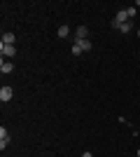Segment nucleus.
Segmentation results:
<instances>
[{"label":"nucleus","instance_id":"11","mask_svg":"<svg viewBox=\"0 0 140 157\" xmlns=\"http://www.w3.org/2000/svg\"><path fill=\"white\" fill-rule=\"evenodd\" d=\"M70 52H73L75 56H80V54H82V47L77 45V42H75V45H73V49H70Z\"/></svg>","mask_w":140,"mask_h":157},{"label":"nucleus","instance_id":"5","mask_svg":"<svg viewBox=\"0 0 140 157\" xmlns=\"http://www.w3.org/2000/svg\"><path fill=\"white\" fill-rule=\"evenodd\" d=\"M0 52H2V59H5V56H14V54H16V47L14 45H0Z\"/></svg>","mask_w":140,"mask_h":157},{"label":"nucleus","instance_id":"13","mask_svg":"<svg viewBox=\"0 0 140 157\" xmlns=\"http://www.w3.org/2000/svg\"><path fill=\"white\" fill-rule=\"evenodd\" d=\"M82 157H93V155H91V152H89V150H87V152H84V155H82Z\"/></svg>","mask_w":140,"mask_h":157},{"label":"nucleus","instance_id":"15","mask_svg":"<svg viewBox=\"0 0 140 157\" xmlns=\"http://www.w3.org/2000/svg\"><path fill=\"white\" fill-rule=\"evenodd\" d=\"M138 157H140V148H138Z\"/></svg>","mask_w":140,"mask_h":157},{"label":"nucleus","instance_id":"6","mask_svg":"<svg viewBox=\"0 0 140 157\" xmlns=\"http://www.w3.org/2000/svg\"><path fill=\"white\" fill-rule=\"evenodd\" d=\"M14 42H16V35H14L12 31L2 33V45H14Z\"/></svg>","mask_w":140,"mask_h":157},{"label":"nucleus","instance_id":"7","mask_svg":"<svg viewBox=\"0 0 140 157\" xmlns=\"http://www.w3.org/2000/svg\"><path fill=\"white\" fill-rule=\"evenodd\" d=\"M14 71V63H9V61H0V73H2V75H7V73H12Z\"/></svg>","mask_w":140,"mask_h":157},{"label":"nucleus","instance_id":"12","mask_svg":"<svg viewBox=\"0 0 140 157\" xmlns=\"http://www.w3.org/2000/svg\"><path fill=\"white\" fill-rule=\"evenodd\" d=\"M126 12H128V19H133V17H135V7H128Z\"/></svg>","mask_w":140,"mask_h":157},{"label":"nucleus","instance_id":"10","mask_svg":"<svg viewBox=\"0 0 140 157\" xmlns=\"http://www.w3.org/2000/svg\"><path fill=\"white\" fill-rule=\"evenodd\" d=\"M68 35H70V28L68 26H59V38L63 40V38H68Z\"/></svg>","mask_w":140,"mask_h":157},{"label":"nucleus","instance_id":"8","mask_svg":"<svg viewBox=\"0 0 140 157\" xmlns=\"http://www.w3.org/2000/svg\"><path fill=\"white\" fill-rule=\"evenodd\" d=\"M77 45H80L82 47V52H91V40H80V42H77Z\"/></svg>","mask_w":140,"mask_h":157},{"label":"nucleus","instance_id":"14","mask_svg":"<svg viewBox=\"0 0 140 157\" xmlns=\"http://www.w3.org/2000/svg\"><path fill=\"white\" fill-rule=\"evenodd\" d=\"M138 38H140V28H138Z\"/></svg>","mask_w":140,"mask_h":157},{"label":"nucleus","instance_id":"9","mask_svg":"<svg viewBox=\"0 0 140 157\" xmlns=\"http://www.w3.org/2000/svg\"><path fill=\"white\" fill-rule=\"evenodd\" d=\"M131 31H133V24H131V21H126V24L119 26V33H131Z\"/></svg>","mask_w":140,"mask_h":157},{"label":"nucleus","instance_id":"1","mask_svg":"<svg viewBox=\"0 0 140 157\" xmlns=\"http://www.w3.org/2000/svg\"><path fill=\"white\" fill-rule=\"evenodd\" d=\"M126 21H131V19H128V12H126V10H117V17L112 19V26L119 28L121 24H126Z\"/></svg>","mask_w":140,"mask_h":157},{"label":"nucleus","instance_id":"3","mask_svg":"<svg viewBox=\"0 0 140 157\" xmlns=\"http://www.w3.org/2000/svg\"><path fill=\"white\" fill-rule=\"evenodd\" d=\"M12 96H14V89L12 87H2V89H0V101H2V103H7V101H12Z\"/></svg>","mask_w":140,"mask_h":157},{"label":"nucleus","instance_id":"4","mask_svg":"<svg viewBox=\"0 0 140 157\" xmlns=\"http://www.w3.org/2000/svg\"><path fill=\"white\" fill-rule=\"evenodd\" d=\"M80 40H89V28L87 26H77V31H75V42H80Z\"/></svg>","mask_w":140,"mask_h":157},{"label":"nucleus","instance_id":"2","mask_svg":"<svg viewBox=\"0 0 140 157\" xmlns=\"http://www.w3.org/2000/svg\"><path fill=\"white\" fill-rule=\"evenodd\" d=\"M9 141H12V138H9V131H7L5 127H0V150H5L7 145H9Z\"/></svg>","mask_w":140,"mask_h":157}]
</instances>
